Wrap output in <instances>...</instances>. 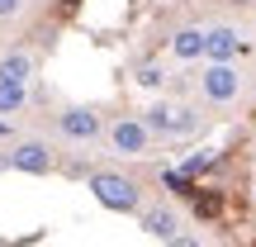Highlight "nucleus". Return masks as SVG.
<instances>
[{
    "mask_svg": "<svg viewBox=\"0 0 256 247\" xmlns=\"http://www.w3.org/2000/svg\"><path fill=\"white\" fill-rule=\"evenodd\" d=\"M90 195L114 214H138V204H142L138 185L128 181V176H119V171H95L90 176Z\"/></svg>",
    "mask_w": 256,
    "mask_h": 247,
    "instance_id": "1",
    "label": "nucleus"
},
{
    "mask_svg": "<svg viewBox=\"0 0 256 247\" xmlns=\"http://www.w3.org/2000/svg\"><path fill=\"white\" fill-rule=\"evenodd\" d=\"M200 86H204V95H209L214 105H228V100H238L242 76H238V67H232V62H209V72L200 76Z\"/></svg>",
    "mask_w": 256,
    "mask_h": 247,
    "instance_id": "2",
    "label": "nucleus"
},
{
    "mask_svg": "<svg viewBox=\"0 0 256 247\" xmlns=\"http://www.w3.org/2000/svg\"><path fill=\"white\" fill-rule=\"evenodd\" d=\"M10 166L14 171H28V176H43V171H52V147L48 143H19L14 152H10Z\"/></svg>",
    "mask_w": 256,
    "mask_h": 247,
    "instance_id": "3",
    "label": "nucleus"
},
{
    "mask_svg": "<svg viewBox=\"0 0 256 247\" xmlns=\"http://www.w3.org/2000/svg\"><path fill=\"white\" fill-rule=\"evenodd\" d=\"M110 143H114V152H124V157L147 152V128H142V119H114L110 124Z\"/></svg>",
    "mask_w": 256,
    "mask_h": 247,
    "instance_id": "4",
    "label": "nucleus"
},
{
    "mask_svg": "<svg viewBox=\"0 0 256 247\" xmlns=\"http://www.w3.org/2000/svg\"><path fill=\"white\" fill-rule=\"evenodd\" d=\"M238 48H242V38H238V29H228V24L204 34V57H209V62H232Z\"/></svg>",
    "mask_w": 256,
    "mask_h": 247,
    "instance_id": "5",
    "label": "nucleus"
},
{
    "mask_svg": "<svg viewBox=\"0 0 256 247\" xmlns=\"http://www.w3.org/2000/svg\"><path fill=\"white\" fill-rule=\"evenodd\" d=\"M194 128H200V110H190V105H166V110H162V133L185 138V133H194Z\"/></svg>",
    "mask_w": 256,
    "mask_h": 247,
    "instance_id": "6",
    "label": "nucleus"
},
{
    "mask_svg": "<svg viewBox=\"0 0 256 247\" xmlns=\"http://www.w3.org/2000/svg\"><path fill=\"white\" fill-rule=\"evenodd\" d=\"M142 228L152 233V238H176V233H180V219H176V209H166V204H152V209L142 214Z\"/></svg>",
    "mask_w": 256,
    "mask_h": 247,
    "instance_id": "7",
    "label": "nucleus"
},
{
    "mask_svg": "<svg viewBox=\"0 0 256 247\" xmlns=\"http://www.w3.org/2000/svg\"><path fill=\"white\" fill-rule=\"evenodd\" d=\"M57 124H62V133H66V138H81V143L100 133V119H95V110H66Z\"/></svg>",
    "mask_w": 256,
    "mask_h": 247,
    "instance_id": "8",
    "label": "nucleus"
},
{
    "mask_svg": "<svg viewBox=\"0 0 256 247\" xmlns=\"http://www.w3.org/2000/svg\"><path fill=\"white\" fill-rule=\"evenodd\" d=\"M28 76H34V57H28V53L0 57V81H5V86H24Z\"/></svg>",
    "mask_w": 256,
    "mask_h": 247,
    "instance_id": "9",
    "label": "nucleus"
},
{
    "mask_svg": "<svg viewBox=\"0 0 256 247\" xmlns=\"http://www.w3.org/2000/svg\"><path fill=\"white\" fill-rule=\"evenodd\" d=\"M171 53L180 57V62H194V57H204V29H180V34L171 38Z\"/></svg>",
    "mask_w": 256,
    "mask_h": 247,
    "instance_id": "10",
    "label": "nucleus"
},
{
    "mask_svg": "<svg viewBox=\"0 0 256 247\" xmlns=\"http://www.w3.org/2000/svg\"><path fill=\"white\" fill-rule=\"evenodd\" d=\"M24 110V86H5L0 81V114H14Z\"/></svg>",
    "mask_w": 256,
    "mask_h": 247,
    "instance_id": "11",
    "label": "nucleus"
},
{
    "mask_svg": "<svg viewBox=\"0 0 256 247\" xmlns=\"http://www.w3.org/2000/svg\"><path fill=\"white\" fill-rule=\"evenodd\" d=\"M138 81H142V86H162L166 76H162V67H142V72H138Z\"/></svg>",
    "mask_w": 256,
    "mask_h": 247,
    "instance_id": "12",
    "label": "nucleus"
},
{
    "mask_svg": "<svg viewBox=\"0 0 256 247\" xmlns=\"http://www.w3.org/2000/svg\"><path fill=\"white\" fill-rule=\"evenodd\" d=\"M162 247H204L200 238H190V233H176V238H166Z\"/></svg>",
    "mask_w": 256,
    "mask_h": 247,
    "instance_id": "13",
    "label": "nucleus"
},
{
    "mask_svg": "<svg viewBox=\"0 0 256 247\" xmlns=\"http://www.w3.org/2000/svg\"><path fill=\"white\" fill-rule=\"evenodd\" d=\"M19 5H24V0H0V19H14Z\"/></svg>",
    "mask_w": 256,
    "mask_h": 247,
    "instance_id": "14",
    "label": "nucleus"
},
{
    "mask_svg": "<svg viewBox=\"0 0 256 247\" xmlns=\"http://www.w3.org/2000/svg\"><path fill=\"white\" fill-rule=\"evenodd\" d=\"M5 166H10V157H0V171H5Z\"/></svg>",
    "mask_w": 256,
    "mask_h": 247,
    "instance_id": "15",
    "label": "nucleus"
},
{
    "mask_svg": "<svg viewBox=\"0 0 256 247\" xmlns=\"http://www.w3.org/2000/svg\"><path fill=\"white\" fill-rule=\"evenodd\" d=\"M0 133H5V124H0Z\"/></svg>",
    "mask_w": 256,
    "mask_h": 247,
    "instance_id": "16",
    "label": "nucleus"
}]
</instances>
